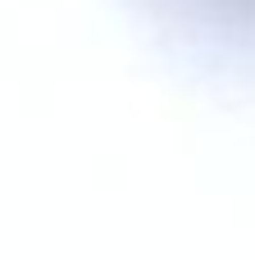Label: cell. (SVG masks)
Segmentation results:
<instances>
[{
  "mask_svg": "<svg viewBox=\"0 0 255 260\" xmlns=\"http://www.w3.org/2000/svg\"><path fill=\"white\" fill-rule=\"evenodd\" d=\"M192 14H205L210 23H224L233 32H255V0H183Z\"/></svg>",
  "mask_w": 255,
  "mask_h": 260,
  "instance_id": "1",
  "label": "cell"
}]
</instances>
